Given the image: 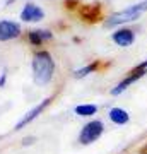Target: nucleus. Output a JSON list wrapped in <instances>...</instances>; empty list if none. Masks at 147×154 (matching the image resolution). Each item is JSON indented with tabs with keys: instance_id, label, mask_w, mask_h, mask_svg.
<instances>
[{
	"instance_id": "7ed1b4c3",
	"label": "nucleus",
	"mask_w": 147,
	"mask_h": 154,
	"mask_svg": "<svg viewBox=\"0 0 147 154\" xmlns=\"http://www.w3.org/2000/svg\"><path fill=\"white\" fill-rule=\"evenodd\" d=\"M103 130H104L103 122H99V120L89 122V123H87V125H84V128L81 130L79 140H81V144H93L96 139L101 137Z\"/></svg>"
},
{
	"instance_id": "20e7f679",
	"label": "nucleus",
	"mask_w": 147,
	"mask_h": 154,
	"mask_svg": "<svg viewBox=\"0 0 147 154\" xmlns=\"http://www.w3.org/2000/svg\"><path fill=\"white\" fill-rule=\"evenodd\" d=\"M21 33L19 24L14 21H0V41H7V39L17 38Z\"/></svg>"
},
{
	"instance_id": "9b49d317",
	"label": "nucleus",
	"mask_w": 147,
	"mask_h": 154,
	"mask_svg": "<svg viewBox=\"0 0 147 154\" xmlns=\"http://www.w3.org/2000/svg\"><path fill=\"white\" fill-rule=\"evenodd\" d=\"M96 111H98V106H94V105H79L75 108V113L81 116H91Z\"/></svg>"
},
{
	"instance_id": "f8f14e48",
	"label": "nucleus",
	"mask_w": 147,
	"mask_h": 154,
	"mask_svg": "<svg viewBox=\"0 0 147 154\" xmlns=\"http://www.w3.org/2000/svg\"><path fill=\"white\" fill-rule=\"evenodd\" d=\"M94 69H96V63H91V65L84 67V69H79V70L75 72V77H77V79H81V77L87 75V74H89V72H93Z\"/></svg>"
},
{
	"instance_id": "0eeeda50",
	"label": "nucleus",
	"mask_w": 147,
	"mask_h": 154,
	"mask_svg": "<svg viewBox=\"0 0 147 154\" xmlns=\"http://www.w3.org/2000/svg\"><path fill=\"white\" fill-rule=\"evenodd\" d=\"M113 41L118 46H130L133 41H135V36H133V33H132L130 29H120V31H116V33H113Z\"/></svg>"
},
{
	"instance_id": "1a4fd4ad",
	"label": "nucleus",
	"mask_w": 147,
	"mask_h": 154,
	"mask_svg": "<svg viewBox=\"0 0 147 154\" xmlns=\"http://www.w3.org/2000/svg\"><path fill=\"white\" fill-rule=\"evenodd\" d=\"M128 113L125 110H121V108H113V110H109V120L115 122L116 125H123L128 122Z\"/></svg>"
},
{
	"instance_id": "f257e3e1",
	"label": "nucleus",
	"mask_w": 147,
	"mask_h": 154,
	"mask_svg": "<svg viewBox=\"0 0 147 154\" xmlns=\"http://www.w3.org/2000/svg\"><path fill=\"white\" fill-rule=\"evenodd\" d=\"M53 70H55V62L50 57V53L46 51H39L36 53L33 58V77L34 82L43 86L48 84L53 77Z\"/></svg>"
},
{
	"instance_id": "39448f33",
	"label": "nucleus",
	"mask_w": 147,
	"mask_h": 154,
	"mask_svg": "<svg viewBox=\"0 0 147 154\" xmlns=\"http://www.w3.org/2000/svg\"><path fill=\"white\" fill-rule=\"evenodd\" d=\"M43 17H44V12L41 11L38 5H34V4L26 5L21 12V19L26 21V22H38V21H41Z\"/></svg>"
},
{
	"instance_id": "9d476101",
	"label": "nucleus",
	"mask_w": 147,
	"mask_h": 154,
	"mask_svg": "<svg viewBox=\"0 0 147 154\" xmlns=\"http://www.w3.org/2000/svg\"><path fill=\"white\" fill-rule=\"evenodd\" d=\"M50 38H51L50 31H33V33L29 34V39H31V43H34V45H39L43 39H50Z\"/></svg>"
},
{
	"instance_id": "f03ea898",
	"label": "nucleus",
	"mask_w": 147,
	"mask_h": 154,
	"mask_svg": "<svg viewBox=\"0 0 147 154\" xmlns=\"http://www.w3.org/2000/svg\"><path fill=\"white\" fill-rule=\"evenodd\" d=\"M145 11H147V0H144V2L133 4V5L127 7V9H123V11H120V12H115L113 16L104 22V26H106V28H111V26L132 22V21H135V19H139Z\"/></svg>"
},
{
	"instance_id": "423d86ee",
	"label": "nucleus",
	"mask_w": 147,
	"mask_h": 154,
	"mask_svg": "<svg viewBox=\"0 0 147 154\" xmlns=\"http://www.w3.org/2000/svg\"><path fill=\"white\" fill-rule=\"evenodd\" d=\"M144 74H145V70H144V69H139V67H137L135 70L132 72V75H128L127 79H123V81H121V82L118 84L116 88L111 89V94H113V96H118V94L123 93V91H125V89L128 88L130 84H133L135 81H139V79H140V77L144 75Z\"/></svg>"
},
{
	"instance_id": "6e6552de",
	"label": "nucleus",
	"mask_w": 147,
	"mask_h": 154,
	"mask_svg": "<svg viewBox=\"0 0 147 154\" xmlns=\"http://www.w3.org/2000/svg\"><path fill=\"white\" fill-rule=\"evenodd\" d=\"M48 103H50V99H44V101L41 103V105H38L36 108H33L31 111H27V113H26V116H24V118H22V120H21V122H19V123L16 125V130H21V128H22L24 125H27L29 122H33L34 118H36V116H38L39 113H41V111H43L44 108H46V106H48Z\"/></svg>"
}]
</instances>
